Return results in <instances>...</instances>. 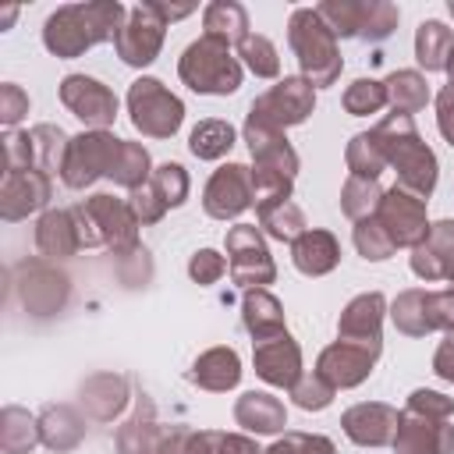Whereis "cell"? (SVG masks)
Instances as JSON below:
<instances>
[{
  "instance_id": "obj_1",
  "label": "cell",
  "mask_w": 454,
  "mask_h": 454,
  "mask_svg": "<svg viewBox=\"0 0 454 454\" xmlns=\"http://www.w3.org/2000/svg\"><path fill=\"white\" fill-rule=\"evenodd\" d=\"M128 11L121 0H89L64 4L43 21V46L57 60H74L99 43H114Z\"/></svg>"
},
{
  "instance_id": "obj_2",
  "label": "cell",
  "mask_w": 454,
  "mask_h": 454,
  "mask_svg": "<svg viewBox=\"0 0 454 454\" xmlns=\"http://www.w3.org/2000/svg\"><path fill=\"white\" fill-rule=\"evenodd\" d=\"M372 135H376V142L387 156V167H394L397 184L408 188L419 199H429L433 188H436V177H440V163H436V153L422 142V135L415 128V117L387 114L372 128Z\"/></svg>"
},
{
  "instance_id": "obj_3",
  "label": "cell",
  "mask_w": 454,
  "mask_h": 454,
  "mask_svg": "<svg viewBox=\"0 0 454 454\" xmlns=\"http://www.w3.org/2000/svg\"><path fill=\"white\" fill-rule=\"evenodd\" d=\"M71 213L78 223L82 248H106V252H114V259H121L142 245L138 241L142 223H138L128 199H117L110 192H96V195L74 202Z\"/></svg>"
},
{
  "instance_id": "obj_4",
  "label": "cell",
  "mask_w": 454,
  "mask_h": 454,
  "mask_svg": "<svg viewBox=\"0 0 454 454\" xmlns=\"http://www.w3.org/2000/svg\"><path fill=\"white\" fill-rule=\"evenodd\" d=\"M287 46L298 60L301 78L312 89H330L340 78V46L337 35L326 28V21L316 14V7H294L287 18Z\"/></svg>"
},
{
  "instance_id": "obj_5",
  "label": "cell",
  "mask_w": 454,
  "mask_h": 454,
  "mask_svg": "<svg viewBox=\"0 0 454 454\" xmlns=\"http://www.w3.org/2000/svg\"><path fill=\"white\" fill-rule=\"evenodd\" d=\"M241 60L231 53V46L209 35H199L177 57V78L199 96H231L241 89Z\"/></svg>"
},
{
  "instance_id": "obj_6",
  "label": "cell",
  "mask_w": 454,
  "mask_h": 454,
  "mask_svg": "<svg viewBox=\"0 0 454 454\" xmlns=\"http://www.w3.org/2000/svg\"><path fill=\"white\" fill-rule=\"evenodd\" d=\"M128 117L131 128L145 138H174L184 124V103L181 96H174L160 78L142 74L128 85Z\"/></svg>"
},
{
  "instance_id": "obj_7",
  "label": "cell",
  "mask_w": 454,
  "mask_h": 454,
  "mask_svg": "<svg viewBox=\"0 0 454 454\" xmlns=\"http://www.w3.org/2000/svg\"><path fill=\"white\" fill-rule=\"evenodd\" d=\"M14 291L28 316L50 319L67 309L71 298V277L46 259H25L14 266Z\"/></svg>"
},
{
  "instance_id": "obj_8",
  "label": "cell",
  "mask_w": 454,
  "mask_h": 454,
  "mask_svg": "<svg viewBox=\"0 0 454 454\" xmlns=\"http://www.w3.org/2000/svg\"><path fill=\"white\" fill-rule=\"evenodd\" d=\"M121 142L124 138H117L114 131H92V128L71 135L67 156H64V167H60V181L71 192H85L99 177H110V170L117 163V153H121Z\"/></svg>"
},
{
  "instance_id": "obj_9",
  "label": "cell",
  "mask_w": 454,
  "mask_h": 454,
  "mask_svg": "<svg viewBox=\"0 0 454 454\" xmlns=\"http://www.w3.org/2000/svg\"><path fill=\"white\" fill-rule=\"evenodd\" d=\"M223 248H227V270L231 280L245 291L252 287H266L277 280V262L270 255L266 234L255 223H234L223 234Z\"/></svg>"
},
{
  "instance_id": "obj_10",
  "label": "cell",
  "mask_w": 454,
  "mask_h": 454,
  "mask_svg": "<svg viewBox=\"0 0 454 454\" xmlns=\"http://www.w3.org/2000/svg\"><path fill=\"white\" fill-rule=\"evenodd\" d=\"M312 110H316V89L301 74H284L277 85H270L262 96L252 99L248 117L287 131L294 124H305Z\"/></svg>"
},
{
  "instance_id": "obj_11",
  "label": "cell",
  "mask_w": 454,
  "mask_h": 454,
  "mask_svg": "<svg viewBox=\"0 0 454 454\" xmlns=\"http://www.w3.org/2000/svg\"><path fill=\"white\" fill-rule=\"evenodd\" d=\"M60 103L92 131H110V124L117 121V96L106 82L92 78V74H64L60 89H57Z\"/></svg>"
},
{
  "instance_id": "obj_12",
  "label": "cell",
  "mask_w": 454,
  "mask_h": 454,
  "mask_svg": "<svg viewBox=\"0 0 454 454\" xmlns=\"http://www.w3.org/2000/svg\"><path fill=\"white\" fill-rule=\"evenodd\" d=\"M380 227L387 231V238L394 241V248H415L426 241L429 234V213H426V199L411 195L408 188L394 184L383 192L380 209H376Z\"/></svg>"
},
{
  "instance_id": "obj_13",
  "label": "cell",
  "mask_w": 454,
  "mask_h": 454,
  "mask_svg": "<svg viewBox=\"0 0 454 454\" xmlns=\"http://www.w3.org/2000/svg\"><path fill=\"white\" fill-rule=\"evenodd\" d=\"M163 39H167V21L145 0V4L128 11V18H124V25L114 39V50L128 67H149L160 57Z\"/></svg>"
},
{
  "instance_id": "obj_14",
  "label": "cell",
  "mask_w": 454,
  "mask_h": 454,
  "mask_svg": "<svg viewBox=\"0 0 454 454\" xmlns=\"http://www.w3.org/2000/svg\"><path fill=\"white\" fill-rule=\"evenodd\" d=\"M252 206V167L223 163L209 174L202 188V209L213 220H238Z\"/></svg>"
},
{
  "instance_id": "obj_15",
  "label": "cell",
  "mask_w": 454,
  "mask_h": 454,
  "mask_svg": "<svg viewBox=\"0 0 454 454\" xmlns=\"http://www.w3.org/2000/svg\"><path fill=\"white\" fill-rule=\"evenodd\" d=\"M383 316H387V298L380 291L355 294L337 319V340L358 344L372 355H383Z\"/></svg>"
},
{
  "instance_id": "obj_16",
  "label": "cell",
  "mask_w": 454,
  "mask_h": 454,
  "mask_svg": "<svg viewBox=\"0 0 454 454\" xmlns=\"http://www.w3.org/2000/svg\"><path fill=\"white\" fill-rule=\"evenodd\" d=\"M401 411L387 401H358L340 415V429L355 447H390L394 433H397Z\"/></svg>"
},
{
  "instance_id": "obj_17",
  "label": "cell",
  "mask_w": 454,
  "mask_h": 454,
  "mask_svg": "<svg viewBox=\"0 0 454 454\" xmlns=\"http://www.w3.org/2000/svg\"><path fill=\"white\" fill-rule=\"evenodd\" d=\"M252 365L262 383L291 390L301 380V348L287 330L266 340H252Z\"/></svg>"
},
{
  "instance_id": "obj_18",
  "label": "cell",
  "mask_w": 454,
  "mask_h": 454,
  "mask_svg": "<svg viewBox=\"0 0 454 454\" xmlns=\"http://www.w3.org/2000/svg\"><path fill=\"white\" fill-rule=\"evenodd\" d=\"M241 138H245V145H248V153H252V167L277 170V174H284V177H291V181L298 177L301 160H298L294 145L287 142V135H284L280 128L262 124V121H255V117H248V114H245Z\"/></svg>"
},
{
  "instance_id": "obj_19",
  "label": "cell",
  "mask_w": 454,
  "mask_h": 454,
  "mask_svg": "<svg viewBox=\"0 0 454 454\" xmlns=\"http://www.w3.org/2000/svg\"><path fill=\"white\" fill-rule=\"evenodd\" d=\"M390 447L394 454H454V426L450 419H429L404 408Z\"/></svg>"
},
{
  "instance_id": "obj_20",
  "label": "cell",
  "mask_w": 454,
  "mask_h": 454,
  "mask_svg": "<svg viewBox=\"0 0 454 454\" xmlns=\"http://www.w3.org/2000/svg\"><path fill=\"white\" fill-rule=\"evenodd\" d=\"M50 195H53V177H46L43 170L4 174V184H0V216L7 223H14V220H25L32 213H46Z\"/></svg>"
},
{
  "instance_id": "obj_21",
  "label": "cell",
  "mask_w": 454,
  "mask_h": 454,
  "mask_svg": "<svg viewBox=\"0 0 454 454\" xmlns=\"http://www.w3.org/2000/svg\"><path fill=\"white\" fill-rule=\"evenodd\" d=\"M376 358H380V355H372V351H365V348H358V344L333 340V344H326V348L319 351L316 372H319L326 383H333L337 390H351V387H358V383H365V380L372 376Z\"/></svg>"
},
{
  "instance_id": "obj_22",
  "label": "cell",
  "mask_w": 454,
  "mask_h": 454,
  "mask_svg": "<svg viewBox=\"0 0 454 454\" xmlns=\"http://www.w3.org/2000/svg\"><path fill=\"white\" fill-rule=\"evenodd\" d=\"M411 273L426 284L447 280L454 287V220L429 223V234L422 245L411 248Z\"/></svg>"
},
{
  "instance_id": "obj_23",
  "label": "cell",
  "mask_w": 454,
  "mask_h": 454,
  "mask_svg": "<svg viewBox=\"0 0 454 454\" xmlns=\"http://www.w3.org/2000/svg\"><path fill=\"white\" fill-rule=\"evenodd\" d=\"M163 433H167V426L156 419L153 401L142 394V397H135V411L117 426L114 447H117V454H160Z\"/></svg>"
},
{
  "instance_id": "obj_24",
  "label": "cell",
  "mask_w": 454,
  "mask_h": 454,
  "mask_svg": "<svg viewBox=\"0 0 454 454\" xmlns=\"http://www.w3.org/2000/svg\"><path fill=\"white\" fill-rule=\"evenodd\" d=\"M128 380L121 372H92L78 387V404L96 422H114L128 408Z\"/></svg>"
},
{
  "instance_id": "obj_25",
  "label": "cell",
  "mask_w": 454,
  "mask_h": 454,
  "mask_svg": "<svg viewBox=\"0 0 454 454\" xmlns=\"http://www.w3.org/2000/svg\"><path fill=\"white\" fill-rule=\"evenodd\" d=\"M234 422L245 429V433H255V436H277V433H287V408L277 394L270 390H245L238 401H234Z\"/></svg>"
},
{
  "instance_id": "obj_26",
  "label": "cell",
  "mask_w": 454,
  "mask_h": 454,
  "mask_svg": "<svg viewBox=\"0 0 454 454\" xmlns=\"http://www.w3.org/2000/svg\"><path fill=\"white\" fill-rule=\"evenodd\" d=\"M35 248H39V259H46V262L71 259L82 248L74 213L71 209H46L35 220Z\"/></svg>"
},
{
  "instance_id": "obj_27",
  "label": "cell",
  "mask_w": 454,
  "mask_h": 454,
  "mask_svg": "<svg viewBox=\"0 0 454 454\" xmlns=\"http://www.w3.org/2000/svg\"><path fill=\"white\" fill-rule=\"evenodd\" d=\"M241 358L234 348L227 344H216V348H206L195 362H192V372L188 380L199 387V390H209V394H227L241 383Z\"/></svg>"
},
{
  "instance_id": "obj_28",
  "label": "cell",
  "mask_w": 454,
  "mask_h": 454,
  "mask_svg": "<svg viewBox=\"0 0 454 454\" xmlns=\"http://www.w3.org/2000/svg\"><path fill=\"white\" fill-rule=\"evenodd\" d=\"M85 433H89L85 415H82L74 404H67V401L46 404V408L39 411V436H43V447H50L53 454L74 450V447L85 440Z\"/></svg>"
},
{
  "instance_id": "obj_29",
  "label": "cell",
  "mask_w": 454,
  "mask_h": 454,
  "mask_svg": "<svg viewBox=\"0 0 454 454\" xmlns=\"http://www.w3.org/2000/svg\"><path fill=\"white\" fill-rule=\"evenodd\" d=\"M291 262L298 273L305 277H326L337 270L340 262V241L323 231V227H309L294 245H291Z\"/></svg>"
},
{
  "instance_id": "obj_30",
  "label": "cell",
  "mask_w": 454,
  "mask_h": 454,
  "mask_svg": "<svg viewBox=\"0 0 454 454\" xmlns=\"http://www.w3.org/2000/svg\"><path fill=\"white\" fill-rule=\"evenodd\" d=\"M241 326L248 330L252 340H266L287 330L284 323V305L277 294H270L266 287H252L241 298Z\"/></svg>"
},
{
  "instance_id": "obj_31",
  "label": "cell",
  "mask_w": 454,
  "mask_h": 454,
  "mask_svg": "<svg viewBox=\"0 0 454 454\" xmlns=\"http://www.w3.org/2000/svg\"><path fill=\"white\" fill-rule=\"evenodd\" d=\"M248 11L238 0H213L202 11V35L223 43V46H238L248 35Z\"/></svg>"
},
{
  "instance_id": "obj_32",
  "label": "cell",
  "mask_w": 454,
  "mask_h": 454,
  "mask_svg": "<svg viewBox=\"0 0 454 454\" xmlns=\"http://www.w3.org/2000/svg\"><path fill=\"white\" fill-rule=\"evenodd\" d=\"M383 85H387V103L394 106V114H404V117H415V114L426 110V103L433 99L426 74L415 71V67L390 71V74L383 78Z\"/></svg>"
},
{
  "instance_id": "obj_33",
  "label": "cell",
  "mask_w": 454,
  "mask_h": 454,
  "mask_svg": "<svg viewBox=\"0 0 454 454\" xmlns=\"http://www.w3.org/2000/svg\"><path fill=\"white\" fill-rule=\"evenodd\" d=\"M454 50V28H447L443 21L436 18H426L419 28H415V60L419 67L429 74V71H447V57Z\"/></svg>"
},
{
  "instance_id": "obj_34",
  "label": "cell",
  "mask_w": 454,
  "mask_h": 454,
  "mask_svg": "<svg viewBox=\"0 0 454 454\" xmlns=\"http://www.w3.org/2000/svg\"><path fill=\"white\" fill-rule=\"evenodd\" d=\"M35 443H43L39 415H32L21 404H7L0 411V450L4 454H28Z\"/></svg>"
},
{
  "instance_id": "obj_35",
  "label": "cell",
  "mask_w": 454,
  "mask_h": 454,
  "mask_svg": "<svg viewBox=\"0 0 454 454\" xmlns=\"http://www.w3.org/2000/svg\"><path fill=\"white\" fill-rule=\"evenodd\" d=\"M255 216H259V231L273 241H284V245H294L309 231L305 213L294 199H280L273 206H262V209H255Z\"/></svg>"
},
{
  "instance_id": "obj_36",
  "label": "cell",
  "mask_w": 454,
  "mask_h": 454,
  "mask_svg": "<svg viewBox=\"0 0 454 454\" xmlns=\"http://www.w3.org/2000/svg\"><path fill=\"white\" fill-rule=\"evenodd\" d=\"M28 135H32V167L43 170L46 177L60 174L71 135L60 124H35V128H28Z\"/></svg>"
},
{
  "instance_id": "obj_37",
  "label": "cell",
  "mask_w": 454,
  "mask_h": 454,
  "mask_svg": "<svg viewBox=\"0 0 454 454\" xmlns=\"http://www.w3.org/2000/svg\"><path fill=\"white\" fill-rule=\"evenodd\" d=\"M234 128L231 121H220V117H206L192 128L188 135V153L195 160H223L231 149H234Z\"/></svg>"
},
{
  "instance_id": "obj_38",
  "label": "cell",
  "mask_w": 454,
  "mask_h": 454,
  "mask_svg": "<svg viewBox=\"0 0 454 454\" xmlns=\"http://www.w3.org/2000/svg\"><path fill=\"white\" fill-rule=\"evenodd\" d=\"M387 316L397 326V333H404V337H426V333H433L429 330V319H426V287L401 291L387 305Z\"/></svg>"
},
{
  "instance_id": "obj_39",
  "label": "cell",
  "mask_w": 454,
  "mask_h": 454,
  "mask_svg": "<svg viewBox=\"0 0 454 454\" xmlns=\"http://www.w3.org/2000/svg\"><path fill=\"white\" fill-rule=\"evenodd\" d=\"M344 163H348V174H351V177L380 181V174L387 170V156H383V149H380L372 128L351 135V142H348V149H344Z\"/></svg>"
},
{
  "instance_id": "obj_40",
  "label": "cell",
  "mask_w": 454,
  "mask_h": 454,
  "mask_svg": "<svg viewBox=\"0 0 454 454\" xmlns=\"http://www.w3.org/2000/svg\"><path fill=\"white\" fill-rule=\"evenodd\" d=\"M153 160H149V149L142 145V142H121V153H117V163H114V170H110V181L114 184H121V188H128V192H135V188H142V184H149V177H153Z\"/></svg>"
},
{
  "instance_id": "obj_41",
  "label": "cell",
  "mask_w": 454,
  "mask_h": 454,
  "mask_svg": "<svg viewBox=\"0 0 454 454\" xmlns=\"http://www.w3.org/2000/svg\"><path fill=\"white\" fill-rule=\"evenodd\" d=\"M383 192H387V188H380V181H365V177H351V174H348V181L340 184V213H344L351 223L369 220V216H376Z\"/></svg>"
},
{
  "instance_id": "obj_42",
  "label": "cell",
  "mask_w": 454,
  "mask_h": 454,
  "mask_svg": "<svg viewBox=\"0 0 454 454\" xmlns=\"http://www.w3.org/2000/svg\"><path fill=\"white\" fill-rule=\"evenodd\" d=\"M362 11H365V0H323V4H316V14L326 21V28L337 39H358Z\"/></svg>"
},
{
  "instance_id": "obj_43",
  "label": "cell",
  "mask_w": 454,
  "mask_h": 454,
  "mask_svg": "<svg viewBox=\"0 0 454 454\" xmlns=\"http://www.w3.org/2000/svg\"><path fill=\"white\" fill-rule=\"evenodd\" d=\"M238 60L241 67H248L255 78H277L280 74V57H277V46L259 35V32H248L241 43H238Z\"/></svg>"
},
{
  "instance_id": "obj_44",
  "label": "cell",
  "mask_w": 454,
  "mask_h": 454,
  "mask_svg": "<svg viewBox=\"0 0 454 454\" xmlns=\"http://www.w3.org/2000/svg\"><path fill=\"white\" fill-rule=\"evenodd\" d=\"M344 110L351 117H369V114H380L387 106V85L380 78H355L344 96H340Z\"/></svg>"
},
{
  "instance_id": "obj_45",
  "label": "cell",
  "mask_w": 454,
  "mask_h": 454,
  "mask_svg": "<svg viewBox=\"0 0 454 454\" xmlns=\"http://www.w3.org/2000/svg\"><path fill=\"white\" fill-rule=\"evenodd\" d=\"M149 184L160 192V199L167 202V209L184 206V199H188V192H192V177H188V170H184L181 163H174V160L160 163V167L153 170Z\"/></svg>"
},
{
  "instance_id": "obj_46",
  "label": "cell",
  "mask_w": 454,
  "mask_h": 454,
  "mask_svg": "<svg viewBox=\"0 0 454 454\" xmlns=\"http://www.w3.org/2000/svg\"><path fill=\"white\" fill-rule=\"evenodd\" d=\"M397 21H401V11H397L390 0H365L358 39H365V43H383V39L394 35Z\"/></svg>"
},
{
  "instance_id": "obj_47",
  "label": "cell",
  "mask_w": 454,
  "mask_h": 454,
  "mask_svg": "<svg viewBox=\"0 0 454 454\" xmlns=\"http://www.w3.org/2000/svg\"><path fill=\"white\" fill-rule=\"evenodd\" d=\"M351 241H355V252H358L362 259H369V262H383V259H390V255L397 252L394 241L387 238V231L380 227L376 216L358 220L355 231H351Z\"/></svg>"
},
{
  "instance_id": "obj_48",
  "label": "cell",
  "mask_w": 454,
  "mask_h": 454,
  "mask_svg": "<svg viewBox=\"0 0 454 454\" xmlns=\"http://www.w3.org/2000/svg\"><path fill=\"white\" fill-rule=\"evenodd\" d=\"M287 394H291V401H294L301 411H323V408H330V404H333L337 387H333V383H326V380L312 369V372H301V380H298Z\"/></svg>"
},
{
  "instance_id": "obj_49",
  "label": "cell",
  "mask_w": 454,
  "mask_h": 454,
  "mask_svg": "<svg viewBox=\"0 0 454 454\" xmlns=\"http://www.w3.org/2000/svg\"><path fill=\"white\" fill-rule=\"evenodd\" d=\"M294 192V181L277 174V170H266V167H252V206L262 209V206H273L280 199H291Z\"/></svg>"
},
{
  "instance_id": "obj_50",
  "label": "cell",
  "mask_w": 454,
  "mask_h": 454,
  "mask_svg": "<svg viewBox=\"0 0 454 454\" xmlns=\"http://www.w3.org/2000/svg\"><path fill=\"white\" fill-rule=\"evenodd\" d=\"M266 454H337L333 440L323 436V433H298V429H287L284 436H277Z\"/></svg>"
},
{
  "instance_id": "obj_51",
  "label": "cell",
  "mask_w": 454,
  "mask_h": 454,
  "mask_svg": "<svg viewBox=\"0 0 454 454\" xmlns=\"http://www.w3.org/2000/svg\"><path fill=\"white\" fill-rule=\"evenodd\" d=\"M408 411H419V415H429V419H454V397L440 394V390H429V387H419L408 394L404 401Z\"/></svg>"
},
{
  "instance_id": "obj_52",
  "label": "cell",
  "mask_w": 454,
  "mask_h": 454,
  "mask_svg": "<svg viewBox=\"0 0 454 454\" xmlns=\"http://www.w3.org/2000/svg\"><path fill=\"white\" fill-rule=\"evenodd\" d=\"M18 170H35L28 131H7L4 135V174H18Z\"/></svg>"
},
{
  "instance_id": "obj_53",
  "label": "cell",
  "mask_w": 454,
  "mask_h": 454,
  "mask_svg": "<svg viewBox=\"0 0 454 454\" xmlns=\"http://www.w3.org/2000/svg\"><path fill=\"white\" fill-rule=\"evenodd\" d=\"M128 202H131V209H135V216H138V223H142V227L160 223V220L167 216V202L160 199V192H156L153 184L135 188V192L128 195Z\"/></svg>"
},
{
  "instance_id": "obj_54",
  "label": "cell",
  "mask_w": 454,
  "mask_h": 454,
  "mask_svg": "<svg viewBox=\"0 0 454 454\" xmlns=\"http://www.w3.org/2000/svg\"><path fill=\"white\" fill-rule=\"evenodd\" d=\"M223 273H227V259H223L216 248H199V252L188 259V277H192L195 284H216Z\"/></svg>"
},
{
  "instance_id": "obj_55",
  "label": "cell",
  "mask_w": 454,
  "mask_h": 454,
  "mask_svg": "<svg viewBox=\"0 0 454 454\" xmlns=\"http://www.w3.org/2000/svg\"><path fill=\"white\" fill-rule=\"evenodd\" d=\"M426 319H429V330L447 333L454 326V287L426 291Z\"/></svg>"
},
{
  "instance_id": "obj_56",
  "label": "cell",
  "mask_w": 454,
  "mask_h": 454,
  "mask_svg": "<svg viewBox=\"0 0 454 454\" xmlns=\"http://www.w3.org/2000/svg\"><path fill=\"white\" fill-rule=\"evenodd\" d=\"M25 114H28V92H25L21 85H14V82H4V85H0V124H4L7 131H14V124H18Z\"/></svg>"
},
{
  "instance_id": "obj_57",
  "label": "cell",
  "mask_w": 454,
  "mask_h": 454,
  "mask_svg": "<svg viewBox=\"0 0 454 454\" xmlns=\"http://www.w3.org/2000/svg\"><path fill=\"white\" fill-rule=\"evenodd\" d=\"M436 128L447 138V145L454 149V85H443L436 92Z\"/></svg>"
},
{
  "instance_id": "obj_58",
  "label": "cell",
  "mask_w": 454,
  "mask_h": 454,
  "mask_svg": "<svg viewBox=\"0 0 454 454\" xmlns=\"http://www.w3.org/2000/svg\"><path fill=\"white\" fill-rule=\"evenodd\" d=\"M433 372H436L443 383H454V326L443 333V340H440L436 351H433Z\"/></svg>"
},
{
  "instance_id": "obj_59",
  "label": "cell",
  "mask_w": 454,
  "mask_h": 454,
  "mask_svg": "<svg viewBox=\"0 0 454 454\" xmlns=\"http://www.w3.org/2000/svg\"><path fill=\"white\" fill-rule=\"evenodd\" d=\"M223 429H192L184 454H220L223 450Z\"/></svg>"
},
{
  "instance_id": "obj_60",
  "label": "cell",
  "mask_w": 454,
  "mask_h": 454,
  "mask_svg": "<svg viewBox=\"0 0 454 454\" xmlns=\"http://www.w3.org/2000/svg\"><path fill=\"white\" fill-rule=\"evenodd\" d=\"M220 454H266V450H262L252 436H245V433H227Z\"/></svg>"
},
{
  "instance_id": "obj_61",
  "label": "cell",
  "mask_w": 454,
  "mask_h": 454,
  "mask_svg": "<svg viewBox=\"0 0 454 454\" xmlns=\"http://www.w3.org/2000/svg\"><path fill=\"white\" fill-rule=\"evenodd\" d=\"M149 4H153V11H156L167 25H170V21H181V18H188V14L195 11L192 4H177V7H170V4H156V0H149Z\"/></svg>"
},
{
  "instance_id": "obj_62",
  "label": "cell",
  "mask_w": 454,
  "mask_h": 454,
  "mask_svg": "<svg viewBox=\"0 0 454 454\" xmlns=\"http://www.w3.org/2000/svg\"><path fill=\"white\" fill-rule=\"evenodd\" d=\"M14 14H18V11H14V7H7V11L0 14V25H11V21H14Z\"/></svg>"
},
{
  "instance_id": "obj_63",
  "label": "cell",
  "mask_w": 454,
  "mask_h": 454,
  "mask_svg": "<svg viewBox=\"0 0 454 454\" xmlns=\"http://www.w3.org/2000/svg\"><path fill=\"white\" fill-rule=\"evenodd\" d=\"M447 78H450L447 85H454V50H450V57H447Z\"/></svg>"
},
{
  "instance_id": "obj_64",
  "label": "cell",
  "mask_w": 454,
  "mask_h": 454,
  "mask_svg": "<svg viewBox=\"0 0 454 454\" xmlns=\"http://www.w3.org/2000/svg\"><path fill=\"white\" fill-rule=\"evenodd\" d=\"M447 11H450V18H454V0H447Z\"/></svg>"
}]
</instances>
